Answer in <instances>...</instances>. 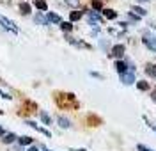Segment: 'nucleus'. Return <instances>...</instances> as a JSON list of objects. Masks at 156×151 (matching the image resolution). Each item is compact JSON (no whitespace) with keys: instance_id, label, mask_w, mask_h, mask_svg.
<instances>
[{"instance_id":"nucleus-1","label":"nucleus","mask_w":156,"mask_h":151,"mask_svg":"<svg viewBox=\"0 0 156 151\" xmlns=\"http://www.w3.org/2000/svg\"><path fill=\"white\" fill-rule=\"evenodd\" d=\"M0 25H2L5 30L12 32V34H20V29L16 27V23H14V21H11L9 18H5V16H2V14H0Z\"/></svg>"},{"instance_id":"nucleus-2","label":"nucleus","mask_w":156,"mask_h":151,"mask_svg":"<svg viewBox=\"0 0 156 151\" xmlns=\"http://www.w3.org/2000/svg\"><path fill=\"white\" fill-rule=\"evenodd\" d=\"M142 43H144L151 52H156V38L154 36H151V34H144V36H142Z\"/></svg>"},{"instance_id":"nucleus-3","label":"nucleus","mask_w":156,"mask_h":151,"mask_svg":"<svg viewBox=\"0 0 156 151\" xmlns=\"http://www.w3.org/2000/svg\"><path fill=\"white\" fill-rule=\"evenodd\" d=\"M89 14V23L92 25V27H96V23L98 21H103V16L98 13V11H85Z\"/></svg>"},{"instance_id":"nucleus-4","label":"nucleus","mask_w":156,"mask_h":151,"mask_svg":"<svg viewBox=\"0 0 156 151\" xmlns=\"http://www.w3.org/2000/svg\"><path fill=\"white\" fill-rule=\"evenodd\" d=\"M25 124H29L30 128H34V130H37L39 133H43V135H46V137H51V133H50L48 130H46V128H43V126H39L37 123H34V121H25Z\"/></svg>"},{"instance_id":"nucleus-5","label":"nucleus","mask_w":156,"mask_h":151,"mask_svg":"<svg viewBox=\"0 0 156 151\" xmlns=\"http://www.w3.org/2000/svg\"><path fill=\"white\" fill-rule=\"evenodd\" d=\"M121 82L126 84V85L133 84V82H135V71H126V73H122V75H121Z\"/></svg>"},{"instance_id":"nucleus-6","label":"nucleus","mask_w":156,"mask_h":151,"mask_svg":"<svg viewBox=\"0 0 156 151\" xmlns=\"http://www.w3.org/2000/svg\"><path fill=\"white\" fill-rule=\"evenodd\" d=\"M124 52H126L124 45H114V46H112V52H110V55H112V57H122Z\"/></svg>"},{"instance_id":"nucleus-7","label":"nucleus","mask_w":156,"mask_h":151,"mask_svg":"<svg viewBox=\"0 0 156 151\" xmlns=\"http://www.w3.org/2000/svg\"><path fill=\"white\" fill-rule=\"evenodd\" d=\"M2 141H4V144H12L14 141H18V135L14 131H5L4 137H2Z\"/></svg>"},{"instance_id":"nucleus-8","label":"nucleus","mask_w":156,"mask_h":151,"mask_svg":"<svg viewBox=\"0 0 156 151\" xmlns=\"http://www.w3.org/2000/svg\"><path fill=\"white\" fill-rule=\"evenodd\" d=\"M46 20H48V23H57V25H60L62 18L58 16L57 13H46Z\"/></svg>"},{"instance_id":"nucleus-9","label":"nucleus","mask_w":156,"mask_h":151,"mask_svg":"<svg viewBox=\"0 0 156 151\" xmlns=\"http://www.w3.org/2000/svg\"><path fill=\"white\" fill-rule=\"evenodd\" d=\"M34 7L39 9V13H44V11H48V4L44 0H34Z\"/></svg>"},{"instance_id":"nucleus-10","label":"nucleus","mask_w":156,"mask_h":151,"mask_svg":"<svg viewBox=\"0 0 156 151\" xmlns=\"http://www.w3.org/2000/svg\"><path fill=\"white\" fill-rule=\"evenodd\" d=\"M18 142L20 146H32V142H34V139L32 137H29V135H21V137H18Z\"/></svg>"},{"instance_id":"nucleus-11","label":"nucleus","mask_w":156,"mask_h":151,"mask_svg":"<svg viewBox=\"0 0 156 151\" xmlns=\"http://www.w3.org/2000/svg\"><path fill=\"white\" fill-rule=\"evenodd\" d=\"M39 119L43 121V123H44V124H51V117H50V114L46 110H39Z\"/></svg>"},{"instance_id":"nucleus-12","label":"nucleus","mask_w":156,"mask_h":151,"mask_svg":"<svg viewBox=\"0 0 156 151\" xmlns=\"http://www.w3.org/2000/svg\"><path fill=\"white\" fill-rule=\"evenodd\" d=\"M32 7H30V4H27V2H21V4H20V13H21V14H23V16H29L30 13H32Z\"/></svg>"},{"instance_id":"nucleus-13","label":"nucleus","mask_w":156,"mask_h":151,"mask_svg":"<svg viewBox=\"0 0 156 151\" xmlns=\"http://www.w3.org/2000/svg\"><path fill=\"white\" fill-rule=\"evenodd\" d=\"M68 41L71 43V45H75V46H78V48H87V50H90V45H87V43H83V41H76V39H73V38H68Z\"/></svg>"},{"instance_id":"nucleus-14","label":"nucleus","mask_w":156,"mask_h":151,"mask_svg":"<svg viewBox=\"0 0 156 151\" xmlns=\"http://www.w3.org/2000/svg\"><path fill=\"white\" fill-rule=\"evenodd\" d=\"M57 123H58V126H60V128H69V126H71V121H69L68 117H64V116H58Z\"/></svg>"},{"instance_id":"nucleus-15","label":"nucleus","mask_w":156,"mask_h":151,"mask_svg":"<svg viewBox=\"0 0 156 151\" xmlns=\"http://www.w3.org/2000/svg\"><path fill=\"white\" fill-rule=\"evenodd\" d=\"M82 16H83L82 11H71V13H69V21H71V23H73V21H78V20H82Z\"/></svg>"},{"instance_id":"nucleus-16","label":"nucleus","mask_w":156,"mask_h":151,"mask_svg":"<svg viewBox=\"0 0 156 151\" xmlns=\"http://www.w3.org/2000/svg\"><path fill=\"white\" fill-rule=\"evenodd\" d=\"M115 70H117V73H121V75H122V73H126V71H128V64H126V62H122V60H117V62H115Z\"/></svg>"},{"instance_id":"nucleus-17","label":"nucleus","mask_w":156,"mask_h":151,"mask_svg":"<svg viewBox=\"0 0 156 151\" xmlns=\"http://www.w3.org/2000/svg\"><path fill=\"white\" fill-rule=\"evenodd\" d=\"M34 21H36V23H41V25H48L46 16H43L41 13H36V14H34Z\"/></svg>"},{"instance_id":"nucleus-18","label":"nucleus","mask_w":156,"mask_h":151,"mask_svg":"<svg viewBox=\"0 0 156 151\" xmlns=\"http://www.w3.org/2000/svg\"><path fill=\"white\" fill-rule=\"evenodd\" d=\"M103 16H105L107 20H115V18H117V13L114 9H103Z\"/></svg>"},{"instance_id":"nucleus-19","label":"nucleus","mask_w":156,"mask_h":151,"mask_svg":"<svg viewBox=\"0 0 156 151\" xmlns=\"http://www.w3.org/2000/svg\"><path fill=\"white\" fill-rule=\"evenodd\" d=\"M60 29L64 32H71L73 30V23L71 21H60Z\"/></svg>"},{"instance_id":"nucleus-20","label":"nucleus","mask_w":156,"mask_h":151,"mask_svg":"<svg viewBox=\"0 0 156 151\" xmlns=\"http://www.w3.org/2000/svg\"><path fill=\"white\" fill-rule=\"evenodd\" d=\"M146 71H147V75H151V77H154V78H156V68L153 66V64H147Z\"/></svg>"},{"instance_id":"nucleus-21","label":"nucleus","mask_w":156,"mask_h":151,"mask_svg":"<svg viewBox=\"0 0 156 151\" xmlns=\"http://www.w3.org/2000/svg\"><path fill=\"white\" fill-rule=\"evenodd\" d=\"M92 11H103V4L99 0H92Z\"/></svg>"},{"instance_id":"nucleus-22","label":"nucleus","mask_w":156,"mask_h":151,"mask_svg":"<svg viewBox=\"0 0 156 151\" xmlns=\"http://www.w3.org/2000/svg\"><path fill=\"white\" fill-rule=\"evenodd\" d=\"M131 11L135 13L136 16H146V11L142 9V7H138V5H135V7H131Z\"/></svg>"},{"instance_id":"nucleus-23","label":"nucleus","mask_w":156,"mask_h":151,"mask_svg":"<svg viewBox=\"0 0 156 151\" xmlns=\"http://www.w3.org/2000/svg\"><path fill=\"white\" fill-rule=\"evenodd\" d=\"M0 98H2V100H7V101H11V98H12V96H11L9 92H5L4 89H0Z\"/></svg>"},{"instance_id":"nucleus-24","label":"nucleus","mask_w":156,"mask_h":151,"mask_svg":"<svg viewBox=\"0 0 156 151\" xmlns=\"http://www.w3.org/2000/svg\"><path fill=\"white\" fill-rule=\"evenodd\" d=\"M136 87L140 91H147L149 89V84H147V82H136Z\"/></svg>"},{"instance_id":"nucleus-25","label":"nucleus","mask_w":156,"mask_h":151,"mask_svg":"<svg viewBox=\"0 0 156 151\" xmlns=\"http://www.w3.org/2000/svg\"><path fill=\"white\" fill-rule=\"evenodd\" d=\"M68 5H71V7H78L80 5V0H64Z\"/></svg>"},{"instance_id":"nucleus-26","label":"nucleus","mask_w":156,"mask_h":151,"mask_svg":"<svg viewBox=\"0 0 156 151\" xmlns=\"http://www.w3.org/2000/svg\"><path fill=\"white\" fill-rule=\"evenodd\" d=\"M136 148H138V151H153L151 148H147V146H144V144H138Z\"/></svg>"},{"instance_id":"nucleus-27","label":"nucleus","mask_w":156,"mask_h":151,"mask_svg":"<svg viewBox=\"0 0 156 151\" xmlns=\"http://www.w3.org/2000/svg\"><path fill=\"white\" fill-rule=\"evenodd\" d=\"M128 18H129L131 21H136V20H138V16H136V14H133V13H129V14H128Z\"/></svg>"},{"instance_id":"nucleus-28","label":"nucleus","mask_w":156,"mask_h":151,"mask_svg":"<svg viewBox=\"0 0 156 151\" xmlns=\"http://www.w3.org/2000/svg\"><path fill=\"white\" fill-rule=\"evenodd\" d=\"M27 151H39V148H37V146H30Z\"/></svg>"},{"instance_id":"nucleus-29","label":"nucleus","mask_w":156,"mask_h":151,"mask_svg":"<svg viewBox=\"0 0 156 151\" xmlns=\"http://www.w3.org/2000/svg\"><path fill=\"white\" fill-rule=\"evenodd\" d=\"M151 98H153V101L156 103V91H153V94H151Z\"/></svg>"},{"instance_id":"nucleus-30","label":"nucleus","mask_w":156,"mask_h":151,"mask_svg":"<svg viewBox=\"0 0 156 151\" xmlns=\"http://www.w3.org/2000/svg\"><path fill=\"white\" fill-rule=\"evenodd\" d=\"M4 133H5V130L2 128V124H0V137H4Z\"/></svg>"},{"instance_id":"nucleus-31","label":"nucleus","mask_w":156,"mask_h":151,"mask_svg":"<svg viewBox=\"0 0 156 151\" xmlns=\"http://www.w3.org/2000/svg\"><path fill=\"white\" fill-rule=\"evenodd\" d=\"M0 2H2V4H5V5H9V4H11V0H0Z\"/></svg>"},{"instance_id":"nucleus-32","label":"nucleus","mask_w":156,"mask_h":151,"mask_svg":"<svg viewBox=\"0 0 156 151\" xmlns=\"http://www.w3.org/2000/svg\"><path fill=\"white\" fill-rule=\"evenodd\" d=\"M71 151H87V149H83V148H80V149H73V148H71Z\"/></svg>"},{"instance_id":"nucleus-33","label":"nucleus","mask_w":156,"mask_h":151,"mask_svg":"<svg viewBox=\"0 0 156 151\" xmlns=\"http://www.w3.org/2000/svg\"><path fill=\"white\" fill-rule=\"evenodd\" d=\"M41 149L43 151H51V149H48V148H44V146H41Z\"/></svg>"},{"instance_id":"nucleus-34","label":"nucleus","mask_w":156,"mask_h":151,"mask_svg":"<svg viewBox=\"0 0 156 151\" xmlns=\"http://www.w3.org/2000/svg\"><path fill=\"white\" fill-rule=\"evenodd\" d=\"M151 128H153V130H156V124H151Z\"/></svg>"},{"instance_id":"nucleus-35","label":"nucleus","mask_w":156,"mask_h":151,"mask_svg":"<svg viewBox=\"0 0 156 151\" xmlns=\"http://www.w3.org/2000/svg\"><path fill=\"white\" fill-rule=\"evenodd\" d=\"M138 2H149V0H138Z\"/></svg>"},{"instance_id":"nucleus-36","label":"nucleus","mask_w":156,"mask_h":151,"mask_svg":"<svg viewBox=\"0 0 156 151\" xmlns=\"http://www.w3.org/2000/svg\"><path fill=\"white\" fill-rule=\"evenodd\" d=\"M2 114H4V110H0V116H2Z\"/></svg>"}]
</instances>
